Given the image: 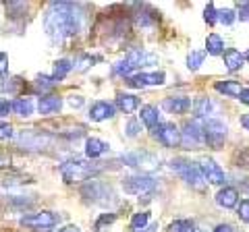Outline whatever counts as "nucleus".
Instances as JSON below:
<instances>
[{
  "label": "nucleus",
  "instance_id": "f257e3e1",
  "mask_svg": "<svg viewBox=\"0 0 249 232\" xmlns=\"http://www.w3.org/2000/svg\"><path fill=\"white\" fill-rule=\"evenodd\" d=\"M81 25H83L81 6L73 2H52L44 17L46 33L56 44H60L62 40H67V37H71L75 33H79Z\"/></svg>",
  "mask_w": 249,
  "mask_h": 232
},
{
  "label": "nucleus",
  "instance_id": "f03ea898",
  "mask_svg": "<svg viewBox=\"0 0 249 232\" xmlns=\"http://www.w3.org/2000/svg\"><path fill=\"white\" fill-rule=\"evenodd\" d=\"M102 170V164H91V162H83V160H73V162H67V164L60 166V174L65 182H81V181H88L89 176L98 174Z\"/></svg>",
  "mask_w": 249,
  "mask_h": 232
},
{
  "label": "nucleus",
  "instance_id": "7ed1b4c3",
  "mask_svg": "<svg viewBox=\"0 0 249 232\" xmlns=\"http://www.w3.org/2000/svg\"><path fill=\"white\" fill-rule=\"evenodd\" d=\"M156 60H158V58H156L154 54L145 52V50H131L127 56L121 60V63H116V65L112 66V73H114V75H124V77H129L133 71H137V68L147 66V65H154Z\"/></svg>",
  "mask_w": 249,
  "mask_h": 232
},
{
  "label": "nucleus",
  "instance_id": "20e7f679",
  "mask_svg": "<svg viewBox=\"0 0 249 232\" xmlns=\"http://www.w3.org/2000/svg\"><path fill=\"white\" fill-rule=\"evenodd\" d=\"M170 168H173V172H177L187 184H191V187L201 189L206 184V179H204V174H201V168H199V164H196V162L178 158V160L170 162Z\"/></svg>",
  "mask_w": 249,
  "mask_h": 232
},
{
  "label": "nucleus",
  "instance_id": "39448f33",
  "mask_svg": "<svg viewBox=\"0 0 249 232\" xmlns=\"http://www.w3.org/2000/svg\"><path fill=\"white\" fill-rule=\"evenodd\" d=\"M201 129H204V145H208V148L220 149L224 145V141H227L229 127L224 125L222 120L210 118V120H206L204 125H201Z\"/></svg>",
  "mask_w": 249,
  "mask_h": 232
},
{
  "label": "nucleus",
  "instance_id": "423d86ee",
  "mask_svg": "<svg viewBox=\"0 0 249 232\" xmlns=\"http://www.w3.org/2000/svg\"><path fill=\"white\" fill-rule=\"evenodd\" d=\"M123 189L129 195H152V193L158 189V181L152 179L147 174H135V176H127L123 181Z\"/></svg>",
  "mask_w": 249,
  "mask_h": 232
},
{
  "label": "nucleus",
  "instance_id": "0eeeda50",
  "mask_svg": "<svg viewBox=\"0 0 249 232\" xmlns=\"http://www.w3.org/2000/svg\"><path fill=\"white\" fill-rule=\"evenodd\" d=\"M181 135V148L185 149H201L204 148V129H201L199 120H187L183 125V131H178Z\"/></svg>",
  "mask_w": 249,
  "mask_h": 232
},
{
  "label": "nucleus",
  "instance_id": "6e6552de",
  "mask_svg": "<svg viewBox=\"0 0 249 232\" xmlns=\"http://www.w3.org/2000/svg\"><path fill=\"white\" fill-rule=\"evenodd\" d=\"M83 193V197H88L91 203H96V205H108L112 201V191L106 187V184L102 182H98V181H89L85 187L81 189Z\"/></svg>",
  "mask_w": 249,
  "mask_h": 232
},
{
  "label": "nucleus",
  "instance_id": "1a4fd4ad",
  "mask_svg": "<svg viewBox=\"0 0 249 232\" xmlns=\"http://www.w3.org/2000/svg\"><path fill=\"white\" fill-rule=\"evenodd\" d=\"M152 137H156L158 141L164 145V148H177L181 143V135H178V129L173 122H162V125L152 129Z\"/></svg>",
  "mask_w": 249,
  "mask_h": 232
},
{
  "label": "nucleus",
  "instance_id": "9d476101",
  "mask_svg": "<svg viewBox=\"0 0 249 232\" xmlns=\"http://www.w3.org/2000/svg\"><path fill=\"white\" fill-rule=\"evenodd\" d=\"M121 160L124 162L127 166H133V168H142V170H154L158 168L160 160L152 156L147 151H129V153H123Z\"/></svg>",
  "mask_w": 249,
  "mask_h": 232
},
{
  "label": "nucleus",
  "instance_id": "9b49d317",
  "mask_svg": "<svg viewBox=\"0 0 249 232\" xmlns=\"http://www.w3.org/2000/svg\"><path fill=\"white\" fill-rule=\"evenodd\" d=\"M58 215L52 214V212H40V214H34V215H25L21 218L23 226H29V228H52L58 224Z\"/></svg>",
  "mask_w": 249,
  "mask_h": 232
},
{
  "label": "nucleus",
  "instance_id": "f8f14e48",
  "mask_svg": "<svg viewBox=\"0 0 249 232\" xmlns=\"http://www.w3.org/2000/svg\"><path fill=\"white\" fill-rule=\"evenodd\" d=\"M199 168H201V174H204L206 182H212V184H224L227 182V174H224V170L216 164L214 160H201L199 162Z\"/></svg>",
  "mask_w": 249,
  "mask_h": 232
},
{
  "label": "nucleus",
  "instance_id": "ddd939ff",
  "mask_svg": "<svg viewBox=\"0 0 249 232\" xmlns=\"http://www.w3.org/2000/svg\"><path fill=\"white\" fill-rule=\"evenodd\" d=\"M129 87H150V85H162L164 83V73H135L129 75L127 79Z\"/></svg>",
  "mask_w": 249,
  "mask_h": 232
},
{
  "label": "nucleus",
  "instance_id": "4468645a",
  "mask_svg": "<svg viewBox=\"0 0 249 232\" xmlns=\"http://www.w3.org/2000/svg\"><path fill=\"white\" fill-rule=\"evenodd\" d=\"M114 106L110 102H96L89 108V120L93 122H102L106 118H112L114 116Z\"/></svg>",
  "mask_w": 249,
  "mask_h": 232
},
{
  "label": "nucleus",
  "instance_id": "2eb2a0df",
  "mask_svg": "<svg viewBox=\"0 0 249 232\" xmlns=\"http://www.w3.org/2000/svg\"><path fill=\"white\" fill-rule=\"evenodd\" d=\"M162 106H164V110L170 114H185L193 106V102H191V98L181 96V98H166L164 102H162Z\"/></svg>",
  "mask_w": 249,
  "mask_h": 232
},
{
  "label": "nucleus",
  "instance_id": "dca6fc26",
  "mask_svg": "<svg viewBox=\"0 0 249 232\" xmlns=\"http://www.w3.org/2000/svg\"><path fill=\"white\" fill-rule=\"evenodd\" d=\"M62 108V99L58 96H42L40 98V104H37V110H40L42 116H52V114H56L58 110Z\"/></svg>",
  "mask_w": 249,
  "mask_h": 232
},
{
  "label": "nucleus",
  "instance_id": "f3484780",
  "mask_svg": "<svg viewBox=\"0 0 249 232\" xmlns=\"http://www.w3.org/2000/svg\"><path fill=\"white\" fill-rule=\"evenodd\" d=\"M216 203L224 207V210H231V207H235L239 203V191L235 187H224L218 191L216 195Z\"/></svg>",
  "mask_w": 249,
  "mask_h": 232
},
{
  "label": "nucleus",
  "instance_id": "a211bd4d",
  "mask_svg": "<svg viewBox=\"0 0 249 232\" xmlns=\"http://www.w3.org/2000/svg\"><path fill=\"white\" fill-rule=\"evenodd\" d=\"M108 151V143H104L102 139H96V137H89L88 141H85V156L89 160H96L100 156H104Z\"/></svg>",
  "mask_w": 249,
  "mask_h": 232
},
{
  "label": "nucleus",
  "instance_id": "6ab92c4d",
  "mask_svg": "<svg viewBox=\"0 0 249 232\" xmlns=\"http://www.w3.org/2000/svg\"><path fill=\"white\" fill-rule=\"evenodd\" d=\"M46 141H50V137L40 135V133H21V135H19V143L25 145V148H29V149L42 148Z\"/></svg>",
  "mask_w": 249,
  "mask_h": 232
},
{
  "label": "nucleus",
  "instance_id": "aec40b11",
  "mask_svg": "<svg viewBox=\"0 0 249 232\" xmlns=\"http://www.w3.org/2000/svg\"><path fill=\"white\" fill-rule=\"evenodd\" d=\"M139 118H142V122L147 129H154V127L160 125V112H158V108L156 106H143Z\"/></svg>",
  "mask_w": 249,
  "mask_h": 232
},
{
  "label": "nucleus",
  "instance_id": "412c9836",
  "mask_svg": "<svg viewBox=\"0 0 249 232\" xmlns=\"http://www.w3.org/2000/svg\"><path fill=\"white\" fill-rule=\"evenodd\" d=\"M116 106H119L124 114H133L139 108V98L131 96V94H119L116 96Z\"/></svg>",
  "mask_w": 249,
  "mask_h": 232
},
{
  "label": "nucleus",
  "instance_id": "4be33fe9",
  "mask_svg": "<svg viewBox=\"0 0 249 232\" xmlns=\"http://www.w3.org/2000/svg\"><path fill=\"white\" fill-rule=\"evenodd\" d=\"M216 91H220V94L229 96V98H239V94L243 91V87H241L239 81H232V79H227V81H218L216 85Z\"/></svg>",
  "mask_w": 249,
  "mask_h": 232
},
{
  "label": "nucleus",
  "instance_id": "5701e85b",
  "mask_svg": "<svg viewBox=\"0 0 249 232\" xmlns=\"http://www.w3.org/2000/svg\"><path fill=\"white\" fill-rule=\"evenodd\" d=\"M224 65H227V68L231 73L239 71V68L243 66V54H241L239 50H235V48L224 50Z\"/></svg>",
  "mask_w": 249,
  "mask_h": 232
},
{
  "label": "nucleus",
  "instance_id": "b1692460",
  "mask_svg": "<svg viewBox=\"0 0 249 232\" xmlns=\"http://www.w3.org/2000/svg\"><path fill=\"white\" fill-rule=\"evenodd\" d=\"M206 54L210 56H218V54H224V40L218 33H210L206 40Z\"/></svg>",
  "mask_w": 249,
  "mask_h": 232
},
{
  "label": "nucleus",
  "instance_id": "393cba45",
  "mask_svg": "<svg viewBox=\"0 0 249 232\" xmlns=\"http://www.w3.org/2000/svg\"><path fill=\"white\" fill-rule=\"evenodd\" d=\"M193 112H196V118H206L208 114L214 112V102L210 98H199L193 102Z\"/></svg>",
  "mask_w": 249,
  "mask_h": 232
},
{
  "label": "nucleus",
  "instance_id": "a878e982",
  "mask_svg": "<svg viewBox=\"0 0 249 232\" xmlns=\"http://www.w3.org/2000/svg\"><path fill=\"white\" fill-rule=\"evenodd\" d=\"M71 68H73V65H71V60H65V58H60V60H56L54 63V73H52V79H56L58 83L65 79V77L71 73Z\"/></svg>",
  "mask_w": 249,
  "mask_h": 232
},
{
  "label": "nucleus",
  "instance_id": "bb28decb",
  "mask_svg": "<svg viewBox=\"0 0 249 232\" xmlns=\"http://www.w3.org/2000/svg\"><path fill=\"white\" fill-rule=\"evenodd\" d=\"M13 106V110L17 116H31V112H34V106H31V99L29 98H19V99H15V102L11 104Z\"/></svg>",
  "mask_w": 249,
  "mask_h": 232
},
{
  "label": "nucleus",
  "instance_id": "cd10ccee",
  "mask_svg": "<svg viewBox=\"0 0 249 232\" xmlns=\"http://www.w3.org/2000/svg\"><path fill=\"white\" fill-rule=\"evenodd\" d=\"M204 60H206V50H191L189 56H187V68L189 71H197L204 65Z\"/></svg>",
  "mask_w": 249,
  "mask_h": 232
},
{
  "label": "nucleus",
  "instance_id": "c85d7f7f",
  "mask_svg": "<svg viewBox=\"0 0 249 232\" xmlns=\"http://www.w3.org/2000/svg\"><path fill=\"white\" fill-rule=\"evenodd\" d=\"M168 232H197V226L193 220H177L168 226Z\"/></svg>",
  "mask_w": 249,
  "mask_h": 232
},
{
  "label": "nucleus",
  "instance_id": "c756f323",
  "mask_svg": "<svg viewBox=\"0 0 249 232\" xmlns=\"http://www.w3.org/2000/svg\"><path fill=\"white\" fill-rule=\"evenodd\" d=\"M147 222H150V214H147V212H139V214L133 215V220H131V228L139 232V230H143L147 226Z\"/></svg>",
  "mask_w": 249,
  "mask_h": 232
},
{
  "label": "nucleus",
  "instance_id": "7c9ffc66",
  "mask_svg": "<svg viewBox=\"0 0 249 232\" xmlns=\"http://www.w3.org/2000/svg\"><path fill=\"white\" fill-rule=\"evenodd\" d=\"M56 85H58L56 79H52V77H46V75H40L36 79V87L42 89V91H50L52 87H56Z\"/></svg>",
  "mask_w": 249,
  "mask_h": 232
},
{
  "label": "nucleus",
  "instance_id": "2f4dec72",
  "mask_svg": "<svg viewBox=\"0 0 249 232\" xmlns=\"http://www.w3.org/2000/svg\"><path fill=\"white\" fill-rule=\"evenodd\" d=\"M235 19H237V15H235V11H231V9H224V11L218 13V21H220L222 25H232Z\"/></svg>",
  "mask_w": 249,
  "mask_h": 232
},
{
  "label": "nucleus",
  "instance_id": "473e14b6",
  "mask_svg": "<svg viewBox=\"0 0 249 232\" xmlns=\"http://www.w3.org/2000/svg\"><path fill=\"white\" fill-rule=\"evenodd\" d=\"M96 60H98V58L89 56V54H83V56H81V58L75 63V65H77L75 68H77V71H88V68H89L93 63H96Z\"/></svg>",
  "mask_w": 249,
  "mask_h": 232
},
{
  "label": "nucleus",
  "instance_id": "72a5a7b5",
  "mask_svg": "<svg viewBox=\"0 0 249 232\" xmlns=\"http://www.w3.org/2000/svg\"><path fill=\"white\" fill-rule=\"evenodd\" d=\"M204 19H206L208 25H214V23L218 21V11L214 9V4H212V2H210V4L206 6V11H204Z\"/></svg>",
  "mask_w": 249,
  "mask_h": 232
},
{
  "label": "nucleus",
  "instance_id": "f704fd0d",
  "mask_svg": "<svg viewBox=\"0 0 249 232\" xmlns=\"http://www.w3.org/2000/svg\"><path fill=\"white\" fill-rule=\"evenodd\" d=\"M139 131H142V122H137V120H129L127 127H124V133L129 137H137Z\"/></svg>",
  "mask_w": 249,
  "mask_h": 232
},
{
  "label": "nucleus",
  "instance_id": "c9c22d12",
  "mask_svg": "<svg viewBox=\"0 0 249 232\" xmlns=\"http://www.w3.org/2000/svg\"><path fill=\"white\" fill-rule=\"evenodd\" d=\"M15 135L13 127L9 125V122H0V141H4V139H11Z\"/></svg>",
  "mask_w": 249,
  "mask_h": 232
},
{
  "label": "nucleus",
  "instance_id": "e433bc0d",
  "mask_svg": "<svg viewBox=\"0 0 249 232\" xmlns=\"http://www.w3.org/2000/svg\"><path fill=\"white\" fill-rule=\"evenodd\" d=\"M19 87H21L19 79H9V83H2V85H0V89H2L4 94H6V91H9V94H15V91H17Z\"/></svg>",
  "mask_w": 249,
  "mask_h": 232
},
{
  "label": "nucleus",
  "instance_id": "4c0bfd02",
  "mask_svg": "<svg viewBox=\"0 0 249 232\" xmlns=\"http://www.w3.org/2000/svg\"><path fill=\"white\" fill-rule=\"evenodd\" d=\"M239 218L243 220L245 224H249V199L241 201V205H239Z\"/></svg>",
  "mask_w": 249,
  "mask_h": 232
},
{
  "label": "nucleus",
  "instance_id": "58836bf2",
  "mask_svg": "<svg viewBox=\"0 0 249 232\" xmlns=\"http://www.w3.org/2000/svg\"><path fill=\"white\" fill-rule=\"evenodd\" d=\"M237 19H241V23H249V2H241L239 4Z\"/></svg>",
  "mask_w": 249,
  "mask_h": 232
},
{
  "label": "nucleus",
  "instance_id": "ea45409f",
  "mask_svg": "<svg viewBox=\"0 0 249 232\" xmlns=\"http://www.w3.org/2000/svg\"><path fill=\"white\" fill-rule=\"evenodd\" d=\"M114 220H116V215H114V214H104V215H102V218H100V220L96 222V228L100 230V228H102V226H104V224H112Z\"/></svg>",
  "mask_w": 249,
  "mask_h": 232
},
{
  "label": "nucleus",
  "instance_id": "a19ab883",
  "mask_svg": "<svg viewBox=\"0 0 249 232\" xmlns=\"http://www.w3.org/2000/svg\"><path fill=\"white\" fill-rule=\"evenodd\" d=\"M13 110V106L9 99H4V98H0V116H9V112Z\"/></svg>",
  "mask_w": 249,
  "mask_h": 232
},
{
  "label": "nucleus",
  "instance_id": "79ce46f5",
  "mask_svg": "<svg viewBox=\"0 0 249 232\" xmlns=\"http://www.w3.org/2000/svg\"><path fill=\"white\" fill-rule=\"evenodd\" d=\"M6 68H9V56L4 52H0V77L6 73Z\"/></svg>",
  "mask_w": 249,
  "mask_h": 232
},
{
  "label": "nucleus",
  "instance_id": "37998d69",
  "mask_svg": "<svg viewBox=\"0 0 249 232\" xmlns=\"http://www.w3.org/2000/svg\"><path fill=\"white\" fill-rule=\"evenodd\" d=\"M69 104H71L73 108H81L83 106V98L81 96H71L69 98Z\"/></svg>",
  "mask_w": 249,
  "mask_h": 232
},
{
  "label": "nucleus",
  "instance_id": "c03bdc74",
  "mask_svg": "<svg viewBox=\"0 0 249 232\" xmlns=\"http://www.w3.org/2000/svg\"><path fill=\"white\" fill-rule=\"evenodd\" d=\"M212 232H235V228H232L231 224H218Z\"/></svg>",
  "mask_w": 249,
  "mask_h": 232
},
{
  "label": "nucleus",
  "instance_id": "a18cd8bd",
  "mask_svg": "<svg viewBox=\"0 0 249 232\" xmlns=\"http://www.w3.org/2000/svg\"><path fill=\"white\" fill-rule=\"evenodd\" d=\"M239 99H241L243 104H249V89H243V91H241V94H239Z\"/></svg>",
  "mask_w": 249,
  "mask_h": 232
},
{
  "label": "nucleus",
  "instance_id": "49530a36",
  "mask_svg": "<svg viewBox=\"0 0 249 232\" xmlns=\"http://www.w3.org/2000/svg\"><path fill=\"white\" fill-rule=\"evenodd\" d=\"M241 125H243V127H245V129L249 131V114H245L243 118H241Z\"/></svg>",
  "mask_w": 249,
  "mask_h": 232
},
{
  "label": "nucleus",
  "instance_id": "de8ad7c7",
  "mask_svg": "<svg viewBox=\"0 0 249 232\" xmlns=\"http://www.w3.org/2000/svg\"><path fill=\"white\" fill-rule=\"evenodd\" d=\"M60 232H79V228H77V226H69V228H65V230H60Z\"/></svg>",
  "mask_w": 249,
  "mask_h": 232
},
{
  "label": "nucleus",
  "instance_id": "09e8293b",
  "mask_svg": "<svg viewBox=\"0 0 249 232\" xmlns=\"http://www.w3.org/2000/svg\"><path fill=\"white\" fill-rule=\"evenodd\" d=\"M154 230H158V224H154L150 228H143V232H154Z\"/></svg>",
  "mask_w": 249,
  "mask_h": 232
},
{
  "label": "nucleus",
  "instance_id": "8fccbe9b",
  "mask_svg": "<svg viewBox=\"0 0 249 232\" xmlns=\"http://www.w3.org/2000/svg\"><path fill=\"white\" fill-rule=\"evenodd\" d=\"M245 191H247V193H249V187H245Z\"/></svg>",
  "mask_w": 249,
  "mask_h": 232
},
{
  "label": "nucleus",
  "instance_id": "3c124183",
  "mask_svg": "<svg viewBox=\"0 0 249 232\" xmlns=\"http://www.w3.org/2000/svg\"><path fill=\"white\" fill-rule=\"evenodd\" d=\"M247 60H249V52H247Z\"/></svg>",
  "mask_w": 249,
  "mask_h": 232
}]
</instances>
